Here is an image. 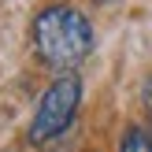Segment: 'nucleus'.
<instances>
[{
    "label": "nucleus",
    "mask_w": 152,
    "mask_h": 152,
    "mask_svg": "<svg viewBox=\"0 0 152 152\" xmlns=\"http://www.w3.org/2000/svg\"><path fill=\"white\" fill-rule=\"evenodd\" d=\"M30 37H34L37 59L59 74H74L93 52V22L71 4H52L37 11Z\"/></svg>",
    "instance_id": "f257e3e1"
},
{
    "label": "nucleus",
    "mask_w": 152,
    "mask_h": 152,
    "mask_svg": "<svg viewBox=\"0 0 152 152\" xmlns=\"http://www.w3.org/2000/svg\"><path fill=\"white\" fill-rule=\"evenodd\" d=\"M78 104H82V78L78 74H59L34 108V119H30V130H26L30 145H52L56 137H63L71 130L74 115H78Z\"/></svg>",
    "instance_id": "f03ea898"
},
{
    "label": "nucleus",
    "mask_w": 152,
    "mask_h": 152,
    "mask_svg": "<svg viewBox=\"0 0 152 152\" xmlns=\"http://www.w3.org/2000/svg\"><path fill=\"white\" fill-rule=\"evenodd\" d=\"M119 152H152V134L145 126H126L119 137Z\"/></svg>",
    "instance_id": "7ed1b4c3"
}]
</instances>
